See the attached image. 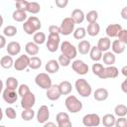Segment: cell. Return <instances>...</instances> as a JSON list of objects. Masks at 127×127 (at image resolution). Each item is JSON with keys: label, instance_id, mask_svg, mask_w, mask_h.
Listing matches in <instances>:
<instances>
[{"label": "cell", "instance_id": "1", "mask_svg": "<svg viewBox=\"0 0 127 127\" xmlns=\"http://www.w3.org/2000/svg\"><path fill=\"white\" fill-rule=\"evenodd\" d=\"M74 87L77 91V93L81 96V97H88L91 92H92V88L91 85L87 82V80H85L84 78H78L75 80L74 83Z\"/></svg>", "mask_w": 127, "mask_h": 127}, {"label": "cell", "instance_id": "2", "mask_svg": "<svg viewBox=\"0 0 127 127\" xmlns=\"http://www.w3.org/2000/svg\"><path fill=\"white\" fill-rule=\"evenodd\" d=\"M64 104L67 111H69L70 113H77L82 109V102L74 95H68L65 98Z\"/></svg>", "mask_w": 127, "mask_h": 127}, {"label": "cell", "instance_id": "3", "mask_svg": "<svg viewBox=\"0 0 127 127\" xmlns=\"http://www.w3.org/2000/svg\"><path fill=\"white\" fill-rule=\"evenodd\" d=\"M60 49H61L62 54L64 55L65 57H67V58L70 59V60L75 59V57H76V55H77V50H76V48H75L71 43H69L68 41H64V42L61 44Z\"/></svg>", "mask_w": 127, "mask_h": 127}, {"label": "cell", "instance_id": "4", "mask_svg": "<svg viewBox=\"0 0 127 127\" xmlns=\"http://www.w3.org/2000/svg\"><path fill=\"white\" fill-rule=\"evenodd\" d=\"M74 26H75V23L73 22V20L70 18V17H66L64 18L62 23H61V26H60V32L62 35L64 36H69L73 30H74Z\"/></svg>", "mask_w": 127, "mask_h": 127}, {"label": "cell", "instance_id": "5", "mask_svg": "<svg viewBox=\"0 0 127 127\" xmlns=\"http://www.w3.org/2000/svg\"><path fill=\"white\" fill-rule=\"evenodd\" d=\"M35 82L39 87H41L43 89H47L52 85V79H51L50 75L46 72H41V73L37 74L35 77Z\"/></svg>", "mask_w": 127, "mask_h": 127}, {"label": "cell", "instance_id": "6", "mask_svg": "<svg viewBox=\"0 0 127 127\" xmlns=\"http://www.w3.org/2000/svg\"><path fill=\"white\" fill-rule=\"evenodd\" d=\"M101 123V118L96 113H89L85 114L82 117V124L86 127H94L98 126Z\"/></svg>", "mask_w": 127, "mask_h": 127}, {"label": "cell", "instance_id": "7", "mask_svg": "<svg viewBox=\"0 0 127 127\" xmlns=\"http://www.w3.org/2000/svg\"><path fill=\"white\" fill-rule=\"evenodd\" d=\"M47 49L51 53H55L60 48V35L58 34H49L47 40Z\"/></svg>", "mask_w": 127, "mask_h": 127}, {"label": "cell", "instance_id": "8", "mask_svg": "<svg viewBox=\"0 0 127 127\" xmlns=\"http://www.w3.org/2000/svg\"><path fill=\"white\" fill-rule=\"evenodd\" d=\"M71 68L74 72H76L79 75H84L89 70L87 64H85L82 60H74L71 63Z\"/></svg>", "mask_w": 127, "mask_h": 127}, {"label": "cell", "instance_id": "9", "mask_svg": "<svg viewBox=\"0 0 127 127\" xmlns=\"http://www.w3.org/2000/svg\"><path fill=\"white\" fill-rule=\"evenodd\" d=\"M29 62H30V58L28 55H21L16 59V61H14L13 66L16 70L22 71L29 66Z\"/></svg>", "mask_w": 127, "mask_h": 127}, {"label": "cell", "instance_id": "10", "mask_svg": "<svg viewBox=\"0 0 127 127\" xmlns=\"http://www.w3.org/2000/svg\"><path fill=\"white\" fill-rule=\"evenodd\" d=\"M119 74V70L116 66L114 65H107V67H104L103 71L101 74L98 76L101 79H106V78H116Z\"/></svg>", "mask_w": 127, "mask_h": 127}, {"label": "cell", "instance_id": "11", "mask_svg": "<svg viewBox=\"0 0 127 127\" xmlns=\"http://www.w3.org/2000/svg\"><path fill=\"white\" fill-rule=\"evenodd\" d=\"M56 121L59 127H71L72 125L69 115L66 112H59L56 116Z\"/></svg>", "mask_w": 127, "mask_h": 127}, {"label": "cell", "instance_id": "12", "mask_svg": "<svg viewBox=\"0 0 127 127\" xmlns=\"http://www.w3.org/2000/svg\"><path fill=\"white\" fill-rule=\"evenodd\" d=\"M2 96L3 99L6 103L8 104H14L17 99H18V92H16V90L14 89H9V88H5L2 91Z\"/></svg>", "mask_w": 127, "mask_h": 127}, {"label": "cell", "instance_id": "13", "mask_svg": "<svg viewBox=\"0 0 127 127\" xmlns=\"http://www.w3.org/2000/svg\"><path fill=\"white\" fill-rule=\"evenodd\" d=\"M46 96L49 100L51 101H56L58 100L62 94H61V91H60V88H59V85L58 84H52L49 88L46 89Z\"/></svg>", "mask_w": 127, "mask_h": 127}, {"label": "cell", "instance_id": "14", "mask_svg": "<svg viewBox=\"0 0 127 127\" xmlns=\"http://www.w3.org/2000/svg\"><path fill=\"white\" fill-rule=\"evenodd\" d=\"M35 104H36V96L33 92L30 91L24 96H22V99H21L22 108H33Z\"/></svg>", "mask_w": 127, "mask_h": 127}, {"label": "cell", "instance_id": "15", "mask_svg": "<svg viewBox=\"0 0 127 127\" xmlns=\"http://www.w3.org/2000/svg\"><path fill=\"white\" fill-rule=\"evenodd\" d=\"M50 118V110L48 108L47 105H42L40 106V108L38 109L37 112V121L40 124H44L45 122H47Z\"/></svg>", "mask_w": 127, "mask_h": 127}, {"label": "cell", "instance_id": "16", "mask_svg": "<svg viewBox=\"0 0 127 127\" xmlns=\"http://www.w3.org/2000/svg\"><path fill=\"white\" fill-rule=\"evenodd\" d=\"M121 29H122V26L120 24H109L105 29L106 36L110 39L111 38H116Z\"/></svg>", "mask_w": 127, "mask_h": 127}, {"label": "cell", "instance_id": "17", "mask_svg": "<svg viewBox=\"0 0 127 127\" xmlns=\"http://www.w3.org/2000/svg\"><path fill=\"white\" fill-rule=\"evenodd\" d=\"M6 51H7L8 55H10V56H17L21 52V45L18 42L12 41V42L8 43V45L6 47Z\"/></svg>", "mask_w": 127, "mask_h": 127}, {"label": "cell", "instance_id": "18", "mask_svg": "<svg viewBox=\"0 0 127 127\" xmlns=\"http://www.w3.org/2000/svg\"><path fill=\"white\" fill-rule=\"evenodd\" d=\"M108 96H109L108 90L106 88H103V87L97 88L93 92V98L96 101H105L108 98Z\"/></svg>", "mask_w": 127, "mask_h": 127}, {"label": "cell", "instance_id": "19", "mask_svg": "<svg viewBox=\"0 0 127 127\" xmlns=\"http://www.w3.org/2000/svg\"><path fill=\"white\" fill-rule=\"evenodd\" d=\"M110 48H111L113 54L120 55V54L124 53V51H125V49H126V44L120 42L119 40H114V41L111 43Z\"/></svg>", "mask_w": 127, "mask_h": 127}, {"label": "cell", "instance_id": "20", "mask_svg": "<svg viewBox=\"0 0 127 127\" xmlns=\"http://www.w3.org/2000/svg\"><path fill=\"white\" fill-rule=\"evenodd\" d=\"M110 46H111V40L110 38L108 37H102L98 40V43H97V48L102 52H107L109 49H110Z\"/></svg>", "mask_w": 127, "mask_h": 127}, {"label": "cell", "instance_id": "21", "mask_svg": "<svg viewBox=\"0 0 127 127\" xmlns=\"http://www.w3.org/2000/svg\"><path fill=\"white\" fill-rule=\"evenodd\" d=\"M25 51L27 53L28 56H37L40 52V48L39 45H37L34 42H28L25 46Z\"/></svg>", "mask_w": 127, "mask_h": 127}, {"label": "cell", "instance_id": "22", "mask_svg": "<svg viewBox=\"0 0 127 127\" xmlns=\"http://www.w3.org/2000/svg\"><path fill=\"white\" fill-rule=\"evenodd\" d=\"M45 68H46V71L48 73H56L60 69V64H59L58 61L50 60V61L47 62L46 65H45Z\"/></svg>", "mask_w": 127, "mask_h": 127}, {"label": "cell", "instance_id": "23", "mask_svg": "<svg viewBox=\"0 0 127 127\" xmlns=\"http://www.w3.org/2000/svg\"><path fill=\"white\" fill-rule=\"evenodd\" d=\"M86 30V34L90 37H95L99 34L100 32V25L97 23V22H94V23H89L87 28L85 29Z\"/></svg>", "mask_w": 127, "mask_h": 127}, {"label": "cell", "instance_id": "24", "mask_svg": "<svg viewBox=\"0 0 127 127\" xmlns=\"http://www.w3.org/2000/svg\"><path fill=\"white\" fill-rule=\"evenodd\" d=\"M70 18L73 20V22H74L75 24H80V23H82V22L84 21L85 15H84V13H83L82 10H80V9H74V10L71 12Z\"/></svg>", "mask_w": 127, "mask_h": 127}, {"label": "cell", "instance_id": "25", "mask_svg": "<svg viewBox=\"0 0 127 127\" xmlns=\"http://www.w3.org/2000/svg\"><path fill=\"white\" fill-rule=\"evenodd\" d=\"M90 48H91V45H90V43H89L88 41H86V40H81V41L78 43L76 50H77V52H79V54H81V55H87V54L89 53Z\"/></svg>", "mask_w": 127, "mask_h": 127}, {"label": "cell", "instance_id": "26", "mask_svg": "<svg viewBox=\"0 0 127 127\" xmlns=\"http://www.w3.org/2000/svg\"><path fill=\"white\" fill-rule=\"evenodd\" d=\"M103 60V63L106 64V65H113L115 64V61H116V57H115V54H113L112 52H104L102 54V58Z\"/></svg>", "mask_w": 127, "mask_h": 127}, {"label": "cell", "instance_id": "27", "mask_svg": "<svg viewBox=\"0 0 127 127\" xmlns=\"http://www.w3.org/2000/svg\"><path fill=\"white\" fill-rule=\"evenodd\" d=\"M58 85H59V88H60V91H61L62 95H67L72 90V85L67 80H64V81L60 82Z\"/></svg>", "mask_w": 127, "mask_h": 127}, {"label": "cell", "instance_id": "28", "mask_svg": "<svg viewBox=\"0 0 127 127\" xmlns=\"http://www.w3.org/2000/svg\"><path fill=\"white\" fill-rule=\"evenodd\" d=\"M88 54H89L90 59H91L93 62H98V61L101 60V58H102V54H103V53L97 48V46H93V47L90 48Z\"/></svg>", "mask_w": 127, "mask_h": 127}, {"label": "cell", "instance_id": "29", "mask_svg": "<svg viewBox=\"0 0 127 127\" xmlns=\"http://www.w3.org/2000/svg\"><path fill=\"white\" fill-rule=\"evenodd\" d=\"M13 64H14V61H13L12 56H10V55H7V56L2 57L1 60H0V65L3 68H5V69L11 68L13 66Z\"/></svg>", "mask_w": 127, "mask_h": 127}, {"label": "cell", "instance_id": "30", "mask_svg": "<svg viewBox=\"0 0 127 127\" xmlns=\"http://www.w3.org/2000/svg\"><path fill=\"white\" fill-rule=\"evenodd\" d=\"M115 116L113 114H105L102 118H101V123L105 126V127H113L115 125Z\"/></svg>", "mask_w": 127, "mask_h": 127}, {"label": "cell", "instance_id": "31", "mask_svg": "<svg viewBox=\"0 0 127 127\" xmlns=\"http://www.w3.org/2000/svg\"><path fill=\"white\" fill-rule=\"evenodd\" d=\"M12 18L16 22H24L27 20V12L16 9L12 14Z\"/></svg>", "mask_w": 127, "mask_h": 127}, {"label": "cell", "instance_id": "32", "mask_svg": "<svg viewBox=\"0 0 127 127\" xmlns=\"http://www.w3.org/2000/svg\"><path fill=\"white\" fill-rule=\"evenodd\" d=\"M40 11H41V6L38 2H35V1L28 2L26 12H29L31 14H38Z\"/></svg>", "mask_w": 127, "mask_h": 127}, {"label": "cell", "instance_id": "33", "mask_svg": "<svg viewBox=\"0 0 127 127\" xmlns=\"http://www.w3.org/2000/svg\"><path fill=\"white\" fill-rule=\"evenodd\" d=\"M42 66V60L37 57V56H33L32 58H30V62H29V66L31 69H39Z\"/></svg>", "mask_w": 127, "mask_h": 127}, {"label": "cell", "instance_id": "34", "mask_svg": "<svg viewBox=\"0 0 127 127\" xmlns=\"http://www.w3.org/2000/svg\"><path fill=\"white\" fill-rule=\"evenodd\" d=\"M21 117L25 121H30L35 117V111L33 108H23V111L21 112Z\"/></svg>", "mask_w": 127, "mask_h": 127}, {"label": "cell", "instance_id": "35", "mask_svg": "<svg viewBox=\"0 0 127 127\" xmlns=\"http://www.w3.org/2000/svg\"><path fill=\"white\" fill-rule=\"evenodd\" d=\"M5 85H6V88H9V89H14L16 90L19 86V82H18V79L14 76H9L6 81H5Z\"/></svg>", "mask_w": 127, "mask_h": 127}, {"label": "cell", "instance_id": "36", "mask_svg": "<svg viewBox=\"0 0 127 127\" xmlns=\"http://www.w3.org/2000/svg\"><path fill=\"white\" fill-rule=\"evenodd\" d=\"M47 40V37L45 35V33L43 32H36L33 36V42L36 43L37 45H43Z\"/></svg>", "mask_w": 127, "mask_h": 127}, {"label": "cell", "instance_id": "37", "mask_svg": "<svg viewBox=\"0 0 127 127\" xmlns=\"http://www.w3.org/2000/svg\"><path fill=\"white\" fill-rule=\"evenodd\" d=\"M17 32H18L17 28H16L15 26H13V25H8V26H6V27L4 28V30H3L4 36H5V37H8V38H11V37L16 36V35H17Z\"/></svg>", "mask_w": 127, "mask_h": 127}, {"label": "cell", "instance_id": "38", "mask_svg": "<svg viewBox=\"0 0 127 127\" xmlns=\"http://www.w3.org/2000/svg\"><path fill=\"white\" fill-rule=\"evenodd\" d=\"M73 38L75 40H82L86 36V30L83 27H78L73 30Z\"/></svg>", "mask_w": 127, "mask_h": 127}, {"label": "cell", "instance_id": "39", "mask_svg": "<svg viewBox=\"0 0 127 127\" xmlns=\"http://www.w3.org/2000/svg\"><path fill=\"white\" fill-rule=\"evenodd\" d=\"M114 114L118 117L126 116L127 115V107L124 104H118L114 108Z\"/></svg>", "mask_w": 127, "mask_h": 127}, {"label": "cell", "instance_id": "40", "mask_svg": "<svg viewBox=\"0 0 127 127\" xmlns=\"http://www.w3.org/2000/svg\"><path fill=\"white\" fill-rule=\"evenodd\" d=\"M27 21L36 29V31H39L41 29V27H42V24H41L40 19L38 17H36V16H30V17H28L27 18Z\"/></svg>", "mask_w": 127, "mask_h": 127}, {"label": "cell", "instance_id": "41", "mask_svg": "<svg viewBox=\"0 0 127 127\" xmlns=\"http://www.w3.org/2000/svg\"><path fill=\"white\" fill-rule=\"evenodd\" d=\"M85 19L87 20L88 23H94L97 22L98 19V12L96 10H91L85 15Z\"/></svg>", "mask_w": 127, "mask_h": 127}, {"label": "cell", "instance_id": "42", "mask_svg": "<svg viewBox=\"0 0 127 127\" xmlns=\"http://www.w3.org/2000/svg\"><path fill=\"white\" fill-rule=\"evenodd\" d=\"M103 69H104L103 64H99L98 62L94 63V64H92V66H91V70H92L93 74H95V75H97V76H99V75L101 74V72L103 71Z\"/></svg>", "mask_w": 127, "mask_h": 127}, {"label": "cell", "instance_id": "43", "mask_svg": "<svg viewBox=\"0 0 127 127\" xmlns=\"http://www.w3.org/2000/svg\"><path fill=\"white\" fill-rule=\"evenodd\" d=\"M23 30H24V32L27 34V35H34L37 31H36V29L26 20V21H24V24H23Z\"/></svg>", "mask_w": 127, "mask_h": 127}, {"label": "cell", "instance_id": "44", "mask_svg": "<svg viewBox=\"0 0 127 127\" xmlns=\"http://www.w3.org/2000/svg\"><path fill=\"white\" fill-rule=\"evenodd\" d=\"M70 62H71V60L70 59H68L67 57H65L64 55H63V54H61L60 56H59V59H58V63H59V64H60V66H68L69 64H70Z\"/></svg>", "mask_w": 127, "mask_h": 127}, {"label": "cell", "instance_id": "45", "mask_svg": "<svg viewBox=\"0 0 127 127\" xmlns=\"http://www.w3.org/2000/svg\"><path fill=\"white\" fill-rule=\"evenodd\" d=\"M28 92H30V87L27 84H20L18 86V95L19 96H24L25 94H27Z\"/></svg>", "mask_w": 127, "mask_h": 127}, {"label": "cell", "instance_id": "46", "mask_svg": "<svg viewBox=\"0 0 127 127\" xmlns=\"http://www.w3.org/2000/svg\"><path fill=\"white\" fill-rule=\"evenodd\" d=\"M117 38H118V40H119L120 42H122V43H124V44L127 45V30L122 28V29L120 30V32L118 33Z\"/></svg>", "mask_w": 127, "mask_h": 127}, {"label": "cell", "instance_id": "47", "mask_svg": "<svg viewBox=\"0 0 127 127\" xmlns=\"http://www.w3.org/2000/svg\"><path fill=\"white\" fill-rule=\"evenodd\" d=\"M5 115L9 118V119H15L17 117V113L16 110L13 107H7L5 109Z\"/></svg>", "mask_w": 127, "mask_h": 127}, {"label": "cell", "instance_id": "48", "mask_svg": "<svg viewBox=\"0 0 127 127\" xmlns=\"http://www.w3.org/2000/svg\"><path fill=\"white\" fill-rule=\"evenodd\" d=\"M27 5H28V1L27 0H19V1L15 2V6H16V9L17 10L26 11Z\"/></svg>", "mask_w": 127, "mask_h": 127}, {"label": "cell", "instance_id": "49", "mask_svg": "<svg viewBox=\"0 0 127 127\" xmlns=\"http://www.w3.org/2000/svg\"><path fill=\"white\" fill-rule=\"evenodd\" d=\"M116 127H126L127 126V119L125 116H122V117H118L116 120H115V125Z\"/></svg>", "mask_w": 127, "mask_h": 127}, {"label": "cell", "instance_id": "50", "mask_svg": "<svg viewBox=\"0 0 127 127\" xmlns=\"http://www.w3.org/2000/svg\"><path fill=\"white\" fill-rule=\"evenodd\" d=\"M55 3L58 8H65L68 5V0H55Z\"/></svg>", "mask_w": 127, "mask_h": 127}, {"label": "cell", "instance_id": "51", "mask_svg": "<svg viewBox=\"0 0 127 127\" xmlns=\"http://www.w3.org/2000/svg\"><path fill=\"white\" fill-rule=\"evenodd\" d=\"M49 32H50V34H58V35L61 34L60 27L59 26H56V25H51L49 27Z\"/></svg>", "mask_w": 127, "mask_h": 127}, {"label": "cell", "instance_id": "52", "mask_svg": "<svg viewBox=\"0 0 127 127\" xmlns=\"http://www.w3.org/2000/svg\"><path fill=\"white\" fill-rule=\"evenodd\" d=\"M6 44H7V42H6V38H5V36L0 35V49L4 48V47L6 46Z\"/></svg>", "mask_w": 127, "mask_h": 127}, {"label": "cell", "instance_id": "53", "mask_svg": "<svg viewBox=\"0 0 127 127\" xmlns=\"http://www.w3.org/2000/svg\"><path fill=\"white\" fill-rule=\"evenodd\" d=\"M121 89L124 93H127V79H124L123 82L121 83Z\"/></svg>", "mask_w": 127, "mask_h": 127}, {"label": "cell", "instance_id": "54", "mask_svg": "<svg viewBox=\"0 0 127 127\" xmlns=\"http://www.w3.org/2000/svg\"><path fill=\"white\" fill-rule=\"evenodd\" d=\"M121 16L124 20L127 19V7H123L122 10H121Z\"/></svg>", "mask_w": 127, "mask_h": 127}, {"label": "cell", "instance_id": "55", "mask_svg": "<svg viewBox=\"0 0 127 127\" xmlns=\"http://www.w3.org/2000/svg\"><path fill=\"white\" fill-rule=\"evenodd\" d=\"M45 127H49V126H54V127H56V123H54V122H49V121H47V122H45L44 124H43Z\"/></svg>", "mask_w": 127, "mask_h": 127}, {"label": "cell", "instance_id": "56", "mask_svg": "<svg viewBox=\"0 0 127 127\" xmlns=\"http://www.w3.org/2000/svg\"><path fill=\"white\" fill-rule=\"evenodd\" d=\"M121 71H122V74H123L124 76H127V66H126V65H124V66L122 67Z\"/></svg>", "mask_w": 127, "mask_h": 127}, {"label": "cell", "instance_id": "57", "mask_svg": "<svg viewBox=\"0 0 127 127\" xmlns=\"http://www.w3.org/2000/svg\"><path fill=\"white\" fill-rule=\"evenodd\" d=\"M3 87H4V83H3V81L0 79V94H1L2 91H3Z\"/></svg>", "mask_w": 127, "mask_h": 127}, {"label": "cell", "instance_id": "58", "mask_svg": "<svg viewBox=\"0 0 127 127\" xmlns=\"http://www.w3.org/2000/svg\"><path fill=\"white\" fill-rule=\"evenodd\" d=\"M3 23H4V19H3V17H2V15L0 14V28L2 27V25H3Z\"/></svg>", "mask_w": 127, "mask_h": 127}, {"label": "cell", "instance_id": "59", "mask_svg": "<svg viewBox=\"0 0 127 127\" xmlns=\"http://www.w3.org/2000/svg\"><path fill=\"white\" fill-rule=\"evenodd\" d=\"M3 119V110H2V108L0 107V121Z\"/></svg>", "mask_w": 127, "mask_h": 127}, {"label": "cell", "instance_id": "60", "mask_svg": "<svg viewBox=\"0 0 127 127\" xmlns=\"http://www.w3.org/2000/svg\"><path fill=\"white\" fill-rule=\"evenodd\" d=\"M14 1H15V2H17V1H19V0H14Z\"/></svg>", "mask_w": 127, "mask_h": 127}]
</instances>
